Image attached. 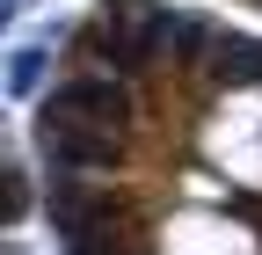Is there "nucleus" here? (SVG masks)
Returning a JSON list of instances; mask_svg holds the SVG:
<instances>
[{
	"instance_id": "obj_2",
	"label": "nucleus",
	"mask_w": 262,
	"mask_h": 255,
	"mask_svg": "<svg viewBox=\"0 0 262 255\" xmlns=\"http://www.w3.org/2000/svg\"><path fill=\"white\" fill-rule=\"evenodd\" d=\"M44 73H51V44H22V51L8 58V95H22V102H29V95L44 88Z\"/></svg>"
},
{
	"instance_id": "obj_1",
	"label": "nucleus",
	"mask_w": 262,
	"mask_h": 255,
	"mask_svg": "<svg viewBox=\"0 0 262 255\" xmlns=\"http://www.w3.org/2000/svg\"><path fill=\"white\" fill-rule=\"evenodd\" d=\"M37 161L51 182H88L117 161V124H44L37 117Z\"/></svg>"
},
{
	"instance_id": "obj_3",
	"label": "nucleus",
	"mask_w": 262,
	"mask_h": 255,
	"mask_svg": "<svg viewBox=\"0 0 262 255\" xmlns=\"http://www.w3.org/2000/svg\"><path fill=\"white\" fill-rule=\"evenodd\" d=\"M15 8H22V0H8V15H15Z\"/></svg>"
}]
</instances>
